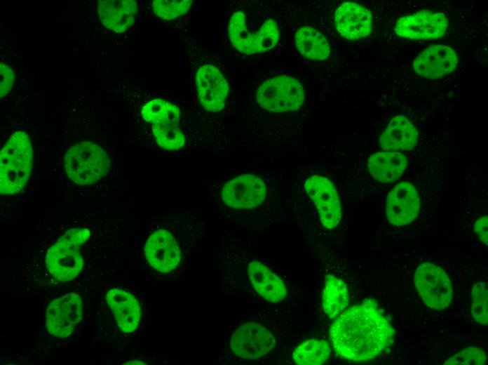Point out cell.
<instances>
[{"instance_id": "obj_1", "label": "cell", "mask_w": 488, "mask_h": 365, "mask_svg": "<svg viewBox=\"0 0 488 365\" xmlns=\"http://www.w3.org/2000/svg\"><path fill=\"white\" fill-rule=\"evenodd\" d=\"M329 333L337 353L351 361H366L391 346L395 331L377 303L365 300L342 312Z\"/></svg>"}, {"instance_id": "obj_2", "label": "cell", "mask_w": 488, "mask_h": 365, "mask_svg": "<svg viewBox=\"0 0 488 365\" xmlns=\"http://www.w3.org/2000/svg\"><path fill=\"white\" fill-rule=\"evenodd\" d=\"M33 161L32 147L24 131L12 134L0 154V192H20L29 180Z\"/></svg>"}, {"instance_id": "obj_3", "label": "cell", "mask_w": 488, "mask_h": 365, "mask_svg": "<svg viewBox=\"0 0 488 365\" xmlns=\"http://www.w3.org/2000/svg\"><path fill=\"white\" fill-rule=\"evenodd\" d=\"M90 236L87 228H72L48 248L46 265L55 279L67 282L77 277L83 265L80 248Z\"/></svg>"}, {"instance_id": "obj_4", "label": "cell", "mask_w": 488, "mask_h": 365, "mask_svg": "<svg viewBox=\"0 0 488 365\" xmlns=\"http://www.w3.org/2000/svg\"><path fill=\"white\" fill-rule=\"evenodd\" d=\"M64 165L66 174L72 182L79 185H89L109 173L111 161L98 145L83 141L67 150Z\"/></svg>"}, {"instance_id": "obj_5", "label": "cell", "mask_w": 488, "mask_h": 365, "mask_svg": "<svg viewBox=\"0 0 488 365\" xmlns=\"http://www.w3.org/2000/svg\"><path fill=\"white\" fill-rule=\"evenodd\" d=\"M305 93L301 84L294 77L281 75L265 81L256 93L257 104L273 113L297 111L303 105Z\"/></svg>"}, {"instance_id": "obj_6", "label": "cell", "mask_w": 488, "mask_h": 365, "mask_svg": "<svg viewBox=\"0 0 488 365\" xmlns=\"http://www.w3.org/2000/svg\"><path fill=\"white\" fill-rule=\"evenodd\" d=\"M228 34L233 46L240 53L251 55L266 52L276 46L279 39L277 22L268 19L255 32H250L243 12H234L229 20Z\"/></svg>"}, {"instance_id": "obj_7", "label": "cell", "mask_w": 488, "mask_h": 365, "mask_svg": "<svg viewBox=\"0 0 488 365\" xmlns=\"http://www.w3.org/2000/svg\"><path fill=\"white\" fill-rule=\"evenodd\" d=\"M414 283L424 304L434 310H444L453 299V288L448 274L438 265L420 264L414 274Z\"/></svg>"}, {"instance_id": "obj_8", "label": "cell", "mask_w": 488, "mask_h": 365, "mask_svg": "<svg viewBox=\"0 0 488 365\" xmlns=\"http://www.w3.org/2000/svg\"><path fill=\"white\" fill-rule=\"evenodd\" d=\"M267 194L266 185L260 177L250 173L227 181L221 192L224 204L233 209H253L261 205Z\"/></svg>"}, {"instance_id": "obj_9", "label": "cell", "mask_w": 488, "mask_h": 365, "mask_svg": "<svg viewBox=\"0 0 488 365\" xmlns=\"http://www.w3.org/2000/svg\"><path fill=\"white\" fill-rule=\"evenodd\" d=\"M304 187L323 227L329 230L336 227L341 219V207L334 184L325 177L312 175L306 179Z\"/></svg>"}, {"instance_id": "obj_10", "label": "cell", "mask_w": 488, "mask_h": 365, "mask_svg": "<svg viewBox=\"0 0 488 365\" xmlns=\"http://www.w3.org/2000/svg\"><path fill=\"white\" fill-rule=\"evenodd\" d=\"M276 345L274 336L262 325L249 321L233 333L230 347L238 357L255 359L269 352Z\"/></svg>"}, {"instance_id": "obj_11", "label": "cell", "mask_w": 488, "mask_h": 365, "mask_svg": "<svg viewBox=\"0 0 488 365\" xmlns=\"http://www.w3.org/2000/svg\"><path fill=\"white\" fill-rule=\"evenodd\" d=\"M83 315V303L76 293H67L52 301L46 313L48 333L64 338L69 336Z\"/></svg>"}, {"instance_id": "obj_12", "label": "cell", "mask_w": 488, "mask_h": 365, "mask_svg": "<svg viewBox=\"0 0 488 365\" xmlns=\"http://www.w3.org/2000/svg\"><path fill=\"white\" fill-rule=\"evenodd\" d=\"M447 27L448 20L445 14L423 10L399 18L394 31L401 37L425 40L442 36Z\"/></svg>"}, {"instance_id": "obj_13", "label": "cell", "mask_w": 488, "mask_h": 365, "mask_svg": "<svg viewBox=\"0 0 488 365\" xmlns=\"http://www.w3.org/2000/svg\"><path fill=\"white\" fill-rule=\"evenodd\" d=\"M144 254L150 265L163 273L173 271L181 261L179 244L173 234L165 229L156 230L149 237Z\"/></svg>"}, {"instance_id": "obj_14", "label": "cell", "mask_w": 488, "mask_h": 365, "mask_svg": "<svg viewBox=\"0 0 488 365\" xmlns=\"http://www.w3.org/2000/svg\"><path fill=\"white\" fill-rule=\"evenodd\" d=\"M196 84L201 106L210 112H218L225 106L228 83L218 68L212 65L201 66L196 72Z\"/></svg>"}, {"instance_id": "obj_15", "label": "cell", "mask_w": 488, "mask_h": 365, "mask_svg": "<svg viewBox=\"0 0 488 365\" xmlns=\"http://www.w3.org/2000/svg\"><path fill=\"white\" fill-rule=\"evenodd\" d=\"M420 200L416 189L409 182L396 185L386 199V213L388 222L394 226H405L418 215Z\"/></svg>"}, {"instance_id": "obj_16", "label": "cell", "mask_w": 488, "mask_h": 365, "mask_svg": "<svg viewBox=\"0 0 488 365\" xmlns=\"http://www.w3.org/2000/svg\"><path fill=\"white\" fill-rule=\"evenodd\" d=\"M457 65L455 51L448 46L438 44L422 51L414 59L413 69L421 77L438 79L452 72Z\"/></svg>"}, {"instance_id": "obj_17", "label": "cell", "mask_w": 488, "mask_h": 365, "mask_svg": "<svg viewBox=\"0 0 488 365\" xmlns=\"http://www.w3.org/2000/svg\"><path fill=\"white\" fill-rule=\"evenodd\" d=\"M334 25L338 33L347 39L356 40L367 36L372 30V15L364 6L352 1L341 4L334 13Z\"/></svg>"}, {"instance_id": "obj_18", "label": "cell", "mask_w": 488, "mask_h": 365, "mask_svg": "<svg viewBox=\"0 0 488 365\" xmlns=\"http://www.w3.org/2000/svg\"><path fill=\"white\" fill-rule=\"evenodd\" d=\"M106 301L118 328L125 333L135 331L141 317V309L136 298L124 290L111 288L106 294Z\"/></svg>"}, {"instance_id": "obj_19", "label": "cell", "mask_w": 488, "mask_h": 365, "mask_svg": "<svg viewBox=\"0 0 488 365\" xmlns=\"http://www.w3.org/2000/svg\"><path fill=\"white\" fill-rule=\"evenodd\" d=\"M97 12L105 27L121 33L134 23L137 4L134 0H100Z\"/></svg>"}, {"instance_id": "obj_20", "label": "cell", "mask_w": 488, "mask_h": 365, "mask_svg": "<svg viewBox=\"0 0 488 365\" xmlns=\"http://www.w3.org/2000/svg\"><path fill=\"white\" fill-rule=\"evenodd\" d=\"M418 131L405 116L394 117L379 138L381 148L386 151H409L416 145Z\"/></svg>"}, {"instance_id": "obj_21", "label": "cell", "mask_w": 488, "mask_h": 365, "mask_svg": "<svg viewBox=\"0 0 488 365\" xmlns=\"http://www.w3.org/2000/svg\"><path fill=\"white\" fill-rule=\"evenodd\" d=\"M248 272L253 288L264 299L279 303L285 298L287 289L284 282L264 264L253 260L249 263Z\"/></svg>"}, {"instance_id": "obj_22", "label": "cell", "mask_w": 488, "mask_h": 365, "mask_svg": "<svg viewBox=\"0 0 488 365\" xmlns=\"http://www.w3.org/2000/svg\"><path fill=\"white\" fill-rule=\"evenodd\" d=\"M407 157L399 152H378L368 159L367 166L371 175L384 183L396 181L405 171Z\"/></svg>"}, {"instance_id": "obj_23", "label": "cell", "mask_w": 488, "mask_h": 365, "mask_svg": "<svg viewBox=\"0 0 488 365\" xmlns=\"http://www.w3.org/2000/svg\"><path fill=\"white\" fill-rule=\"evenodd\" d=\"M298 52L307 59L324 60L330 55V46L325 36L311 26L299 27L294 35Z\"/></svg>"}, {"instance_id": "obj_24", "label": "cell", "mask_w": 488, "mask_h": 365, "mask_svg": "<svg viewBox=\"0 0 488 365\" xmlns=\"http://www.w3.org/2000/svg\"><path fill=\"white\" fill-rule=\"evenodd\" d=\"M322 304L325 314L330 319L338 316L349 305L348 291L342 279L333 274L325 276Z\"/></svg>"}, {"instance_id": "obj_25", "label": "cell", "mask_w": 488, "mask_h": 365, "mask_svg": "<svg viewBox=\"0 0 488 365\" xmlns=\"http://www.w3.org/2000/svg\"><path fill=\"white\" fill-rule=\"evenodd\" d=\"M331 348L328 342L310 339L301 343L292 354L294 361L300 365H320L330 357Z\"/></svg>"}, {"instance_id": "obj_26", "label": "cell", "mask_w": 488, "mask_h": 365, "mask_svg": "<svg viewBox=\"0 0 488 365\" xmlns=\"http://www.w3.org/2000/svg\"><path fill=\"white\" fill-rule=\"evenodd\" d=\"M149 123L178 124L181 112L178 107L163 99H154L146 103L141 112Z\"/></svg>"}, {"instance_id": "obj_27", "label": "cell", "mask_w": 488, "mask_h": 365, "mask_svg": "<svg viewBox=\"0 0 488 365\" xmlns=\"http://www.w3.org/2000/svg\"><path fill=\"white\" fill-rule=\"evenodd\" d=\"M152 132L156 143L163 149L175 150L185 143L184 135L178 124H154Z\"/></svg>"}, {"instance_id": "obj_28", "label": "cell", "mask_w": 488, "mask_h": 365, "mask_svg": "<svg viewBox=\"0 0 488 365\" xmlns=\"http://www.w3.org/2000/svg\"><path fill=\"white\" fill-rule=\"evenodd\" d=\"M487 303V282H477L471 291L470 312L475 321L482 325H486L488 322Z\"/></svg>"}, {"instance_id": "obj_29", "label": "cell", "mask_w": 488, "mask_h": 365, "mask_svg": "<svg viewBox=\"0 0 488 365\" xmlns=\"http://www.w3.org/2000/svg\"><path fill=\"white\" fill-rule=\"evenodd\" d=\"M191 5V0H155L152 7L158 18L171 20L187 13Z\"/></svg>"}, {"instance_id": "obj_30", "label": "cell", "mask_w": 488, "mask_h": 365, "mask_svg": "<svg viewBox=\"0 0 488 365\" xmlns=\"http://www.w3.org/2000/svg\"><path fill=\"white\" fill-rule=\"evenodd\" d=\"M487 361L484 352L477 347H469L460 350L449 357L444 364L449 365H482Z\"/></svg>"}, {"instance_id": "obj_31", "label": "cell", "mask_w": 488, "mask_h": 365, "mask_svg": "<svg viewBox=\"0 0 488 365\" xmlns=\"http://www.w3.org/2000/svg\"><path fill=\"white\" fill-rule=\"evenodd\" d=\"M0 72H1V98L4 97L8 93L12 88L14 74L12 69L8 65L1 62L0 64Z\"/></svg>"}, {"instance_id": "obj_32", "label": "cell", "mask_w": 488, "mask_h": 365, "mask_svg": "<svg viewBox=\"0 0 488 365\" xmlns=\"http://www.w3.org/2000/svg\"><path fill=\"white\" fill-rule=\"evenodd\" d=\"M473 230L480 240L486 246L488 245V217L483 215L475 223Z\"/></svg>"}, {"instance_id": "obj_33", "label": "cell", "mask_w": 488, "mask_h": 365, "mask_svg": "<svg viewBox=\"0 0 488 365\" xmlns=\"http://www.w3.org/2000/svg\"><path fill=\"white\" fill-rule=\"evenodd\" d=\"M125 364H144V363L140 361L133 360L126 363Z\"/></svg>"}]
</instances>
